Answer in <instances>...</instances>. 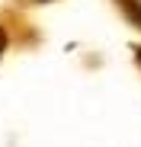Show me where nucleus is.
<instances>
[{"instance_id":"nucleus-1","label":"nucleus","mask_w":141,"mask_h":147,"mask_svg":"<svg viewBox=\"0 0 141 147\" xmlns=\"http://www.w3.org/2000/svg\"><path fill=\"white\" fill-rule=\"evenodd\" d=\"M115 3H119L122 16L132 22V26H138V29H141V0H115Z\"/></svg>"},{"instance_id":"nucleus-2","label":"nucleus","mask_w":141,"mask_h":147,"mask_svg":"<svg viewBox=\"0 0 141 147\" xmlns=\"http://www.w3.org/2000/svg\"><path fill=\"white\" fill-rule=\"evenodd\" d=\"M3 51H7V32L0 29V58H3Z\"/></svg>"},{"instance_id":"nucleus-3","label":"nucleus","mask_w":141,"mask_h":147,"mask_svg":"<svg viewBox=\"0 0 141 147\" xmlns=\"http://www.w3.org/2000/svg\"><path fill=\"white\" fill-rule=\"evenodd\" d=\"M135 61H138V67H141V45H135Z\"/></svg>"},{"instance_id":"nucleus-4","label":"nucleus","mask_w":141,"mask_h":147,"mask_svg":"<svg viewBox=\"0 0 141 147\" xmlns=\"http://www.w3.org/2000/svg\"><path fill=\"white\" fill-rule=\"evenodd\" d=\"M22 3H48V0H22Z\"/></svg>"}]
</instances>
